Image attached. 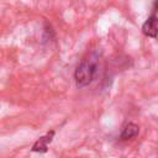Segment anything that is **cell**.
<instances>
[{
    "mask_svg": "<svg viewBox=\"0 0 158 158\" xmlns=\"http://www.w3.org/2000/svg\"><path fill=\"white\" fill-rule=\"evenodd\" d=\"M99 73V56L91 53L78 64L74 72V79L78 88H85L90 85Z\"/></svg>",
    "mask_w": 158,
    "mask_h": 158,
    "instance_id": "cell-1",
    "label": "cell"
},
{
    "mask_svg": "<svg viewBox=\"0 0 158 158\" xmlns=\"http://www.w3.org/2000/svg\"><path fill=\"white\" fill-rule=\"evenodd\" d=\"M142 33L146 37L156 38L158 36V16L152 14L142 25Z\"/></svg>",
    "mask_w": 158,
    "mask_h": 158,
    "instance_id": "cell-2",
    "label": "cell"
},
{
    "mask_svg": "<svg viewBox=\"0 0 158 158\" xmlns=\"http://www.w3.org/2000/svg\"><path fill=\"white\" fill-rule=\"evenodd\" d=\"M54 133H56L54 131H49V132H47L44 136L40 137V138L33 143L31 151H32V152H40V153L47 152V149H48V143L52 142V139H53V137H54Z\"/></svg>",
    "mask_w": 158,
    "mask_h": 158,
    "instance_id": "cell-3",
    "label": "cell"
},
{
    "mask_svg": "<svg viewBox=\"0 0 158 158\" xmlns=\"http://www.w3.org/2000/svg\"><path fill=\"white\" fill-rule=\"evenodd\" d=\"M139 132V127L138 125L133 123V122H128L123 126L121 133H120V138L122 141H127V139H132L135 138Z\"/></svg>",
    "mask_w": 158,
    "mask_h": 158,
    "instance_id": "cell-4",
    "label": "cell"
},
{
    "mask_svg": "<svg viewBox=\"0 0 158 158\" xmlns=\"http://www.w3.org/2000/svg\"><path fill=\"white\" fill-rule=\"evenodd\" d=\"M158 12V0H154L153 1V14Z\"/></svg>",
    "mask_w": 158,
    "mask_h": 158,
    "instance_id": "cell-5",
    "label": "cell"
}]
</instances>
